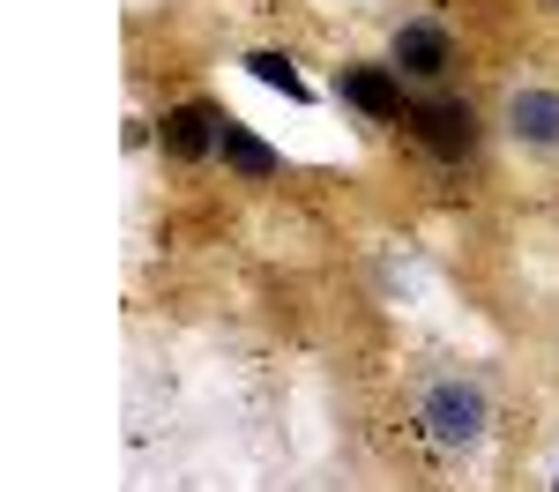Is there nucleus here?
I'll return each instance as SVG.
<instances>
[{
    "label": "nucleus",
    "mask_w": 559,
    "mask_h": 492,
    "mask_svg": "<svg viewBox=\"0 0 559 492\" xmlns=\"http://www.w3.org/2000/svg\"><path fill=\"white\" fill-rule=\"evenodd\" d=\"M418 425H426L432 447H477L485 425H492V403H485L477 381H432L418 396Z\"/></svg>",
    "instance_id": "1"
},
{
    "label": "nucleus",
    "mask_w": 559,
    "mask_h": 492,
    "mask_svg": "<svg viewBox=\"0 0 559 492\" xmlns=\"http://www.w3.org/2000/svg\"><path fill=\"white\" fill-rule=\"evenodd\" d=\"M403 120L418 128V142H426L432 157H471L477 149V112L463 105V97H418Z\"/></svg>",
    "instance_id": "2"
},
{
    "label": "nucleus",
    "mask_w": 559,
    "mask_h": 492,
    "mask_svg": "<svg viewBox=\"0 0 559 492\" xmlns=\"http://www.w3.org/2000/svg\"><path fill=\"white\" fill-rule=\"evenodd\" d=\"M336 89H344V105H358L366 120H403V112H411V105H403V83H395L388 68H344Z\"/></svg>",
    "instance_id": "3"
},
{
    "label": "nucleus",
    "mask_w": 559,
    "mask_h": 492,
    "mask_svg": "<svg viewBox=\"0 0 559 492\" xmlns=\"http://www.w3.org/2000/svg\"><path fill=\"white\" fill-rule=\"evenodd\" d=\"M448 60H455V45L440 23H403L395 31V68L403 75H448Z\"/></svg>",
    "instance_id": "4"
},
{
    "label": "nucleus",
    "mask_w": 559,
    "mask_h": 492,
    "mask_svg": "<svg viewBox=\"0 0 559 492\" xmlns=\"http://www.w3.org/2000/svg\"><path fill=\"white\" fill-rule=\"evenodd\" d=\"M216 142H224V120H216L210 105H179V112H165V149H173V157L194 165V157H210Z\"/></svg>",
    "instance_id": "5"
},
{
    "label": "nucleus",
    "mask_w": 559,
    "mask_h": 492,
    "mask_svg": "<svg viewBox=\"0 0 559 492\" xmlns=\"http://www.w3.org/2000/svg\"><path fill=\"white\" fill-rule=\"evenodd\" d=\"M508 128H515V142H530V149H552L559 142V97L552 89H515V97H508Z\"/></svg>",
    "instance_id": "6"
},
{
    "label": "nucleus",
    "mask_w": 559,
    "mask_h": 492,
    "mask_svg": "<svg viewBox=\"0 0 559 492\" xmlns=\"http://www.w3.org/2000/svg\"><path fill=\"white\" fill-rule=\"evenodd\" d=\"M216 149H224V165L239 179H276V165H284V157H276L261 134H247L239 120H224V142H216Z\"/></svg>",
    "instance_id": "7"
},
{
    "label": "nucleus",
    "mask_w": 559,
    "mask_h": 492,
    "mask_svg": "<svg viewBox=\"0 0 559 492\" xmlns=\"http://www.w3.org/2000/svg\"><path fill=\"white\" fill-rule=\"evenodd\" d=\"M247 75H254L261 89H284L292 105H306V97H313V89H306V75L284 60V52H247Z\"/></svg>",
    "instance_id": "8"
},
{
    "label": "nucleus",
    "mask_w": 559,
    "mask_h": 492,
    "mask_svg": "<svg viewBox=\"0 0 559 492\" xmlns=\"http://www.w3.org/2000/svg\"><path fill=\"white\" fill-rule=\"evenodd\" d=\"M552 492H559V470H552Z\"/></svg>",
    "instance_id": "9"
}]
</instances>
